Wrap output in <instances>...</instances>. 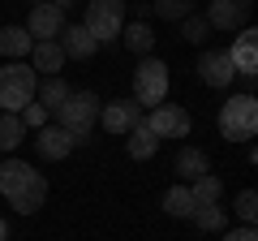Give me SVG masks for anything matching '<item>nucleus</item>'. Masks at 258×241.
<instances>
[{"mask_svg": "<svg viewBox=\"0 0 258 241\" xmlns=\"http://www.w3.org/2000/svg\"><path fill=\"white\" fill-rule=\"evenodd\" d=\"M134 99L147 103V108H159L168 99V65L155 61V56H142L138 69H134Z\"/></svg>", "mask_w": 258, "mask_h": 241, "instance_id": "39448f33", "label": "nucleus"}, {"mask_svg": "<svg viewBox=\"0 0 258 241\" xmlns=\"http://www.w3.org/2000/svg\"><path fill=\"white\" fill-rule=\"evenodd\" d=\"M35 5H43V0H35Z\"/></svg>", "mask_w": 258, "mask_h": 241, "instance_id": "c756f323", "label": "nucleus"}, {"mask_svg": "<svg viewBox=\"0 0 258 241\" xmlns=\"http://www.w3.org/2000/svg\"><path fill=\"white\" fill-rule=\"evenodd\" d=\"M258 130V99L254 95H232V99H224L220 108V138L228 142H249Z\"/></svg>", "mask_w": 258, "mask_h": 241, "instance_id": "7ed1b4c3", "label": "nucleus"}, {"mask_svg": "<svg viewBox=\"0 0 258 241\" xmlns=\"http://www.w3.org/2000/svg\"><path fill=\"white\" fill-rule=\"evenodd\" d=\"M228 61H232V69H237V78H254V69H258V30L241 26V35L232 39V47H228Z\"/></svg>", "mask_w": 258, "mask_h": 241, "instance_id": "9b49d317", "label": "nucleus"}, {"mask_svg": "<svg viewBox=\"0 0 258 241\" xmlns=\"http://www.w3.org/2000/svg\"><path fill=\"white\" fill-rule=\"evenodd\" d=\"M22 138H26V125H22V116H18V112H0V151L22 147Z\"/></svg>", "mask_w": 258, "mask_h": 241, "instance_id": "5701e85b", "label": "nucleus"}, {"mask_svg": "<svg viewBox=\"0 0 258 241\" xmlns=\"http://www.w3.org/2000/svg\"><path fill=\"white\" fill-rule=\"evenodd\" d=\"M151 9H155L164 22H181V18H189V13H194V0H155Z\"/></svg>", "mask_w": 258, "mask_h": 241, "instance_id": "a878e982", "label": "nucleus"}, {"mask_svg": "<svg viewBox=\"0 0 258 241\" xmlns=\"http://www.w3.org/2000/svg\"><path fill=\"white\" fill-rule=\"evenodd\" d=\"M181 39H185V43H207V39H211V22H207L203 13L181 18Z\"/></svg>", "mask_w": 258, "mask_h": 241, "instance_id": "393cba45", "label": "nucleus"}, {"mask_svg": "<svg viewBox=\"0 0 258 241\" xmlns=\"http://www.w3.org/2000/svg\"><path fill=\"white\" fill-rule=\"evenodd\" d=\"M172 168L185 176V186H189V181H198L203 172H211V159H207V151H198V147H181Z\"/></svg>", "mask_w": 258, "mask_h": 241, "instance_id": "dca6fc26", "label": "nucleus"}, {"mask_svg": "<svg viewBox=\"0 0 258 241\" xmlns=\"http://www.w3.org/2000/svg\"><path fill=\"white\" fill-rule=\"evenodd\" d=\"M189 198H194V207H211V203H220L224 198V181L215 172H203L198 181H189Z\"/></svg>", "mask_w": 258, "mask_h": 241, "instance_id": "6ab92c4d", "label": "nucleus"}, {"mask_svg": "<svg viewBox=\"0 0 258 241\" xmlns=\"http://www.w3.org/2000/svg\"><path fill=\"white\" fill-rule=\"evenodd\" d=\"M142 120V108L129 99H116V103H99V125L108 134H129L134 125Z\"/></svg>", "mask_w": 258, "mask_h": 241, "instance_id": "f8f14e48", "label": "nucleus"}, {"mask_svg": "<svg viewBox=\"0 0 258 241\" xmlns=\"http://www.w3.org/2000/svg\"><path fill=\"white\" fill-rule=\"evenodd\" d=\"M125 0H86V22L82 26L91 30L99 43H112L120 39V26H125Z\"/></svg>", "mask_w": 258, "mask_h": 241, "instance_id": "423d86ee", "label": "nucleus"}, {"mask_svg": "<svg viewBox=\"0 0 258 241\" xmlns=\"http://www.w3.org/2000/svg\"><path fill=\"white\" fill-rule=\"evenodd\" d=\"M125 147H129V159H151V155L159 151V138L151 134V125H147V120H138V125L129 130Z\"/></svg>", "mask_w": 258, "mask_h": 241, "instance_id": "f3484780", "label": "nucleus"}, {"mask_svg": "<svg viewBox=\"0 0 258 241\" xmlns=\"http://www.w3.org/2000/svg\"><path fill=\"white\" fill-rule=\"evenodd\" d=\"M224 241H258V232H254V224H245V228H232V232H224Z\"/></svg>", "mask_w": 258, "mask_h": 241, "instance_id": "c85d7f7f", "label": "nucleus"}, {"mask_svg": "<svg viewBox=\"0 0 258 241\" xmlns=\"http://www.w3.org/2000/svg\"><path fill=\"white\" fill-rule=\"evenodd\" d=\"M164 211L172 215V220H189L194 215V198H189V186H172L164 194Z\"/></svg>", "mask_w": 258, "mask_h": 241, "instance_id": "b1692460", "label": "nucleus"}, {"mask_svg": "<svg viewBox=\"0 0 258 241\" xmlns=\"http://www.w3.org/2000/svg\"><path fill=\"white\" fill-rule=\"evenodd\" d=\"M120 39H125V47L134 56H151V47H155V30H151L147 22H129V26H120Z\"/></svg>", "mask_w": 258, "mask_h": 241, "instance_id": "a211bd4d", "label": "nucleus"}, {"mask_svg": "<svg viewBox=\"0 0 258 241\" xmlns=\"http://www.w3.org/2000/svg\"><path fill=\"white\" fill-rule=\"evenodd\" d=\"M35 151H39L43 159H64L69 151H74V138H69L60 125H43L39 138H35Z\"/></svg>", "mask_w": 258, "mask_h": 241, "instance_id": "2eb2a0df", "label": "nucleus"}, {"mask_svg": "<svg viewBox=\"0 0 258 241\" xmlns=\"http://www.w3.org/2000/svg\"><path fill=\"white\" fill-rule=\"evenodd\" d=\"M189 220L198 224L203 232H224V228H228V211H224L220 203H211V207H194Z\"/></svg>", "mask_w": 258, "mask_h": 241, "instance_id": "4be33fe9", "label": "nucleus"}, {"mask_svg": "<svg viewBox=\"0 0 258 241\" xmlns=\"http://www.w3.org/2000/svg\"><path fill=\"white\" fill-rule=\"evenodd\" d=\"M254 13V0H211V9L203 13L211 30H241Z\"/></svg>", "mask_w": 258, "mask_h": 241, "instance_id": "1a4fd4ad", "label": "nucleus"}, {"mask_svg": "<svg viewBox=\"0 0 258 241\" xmlns=\"http://www.w3.org/2000/svg\"><path fill=\"white\" fill-rule=\"evenodd\" d=\"M30 47H35V39L26 35V26H5V30H0V56H9V61H22Z\"/></svg>", "mask_w": 258, "mask_h": 241, "instance_id": "aec40b11", "label": "nucleus"}, {"mask_svg": "<svg viewBox=\"0 0 258 241\" xmlns=\"http://www.w3.org/2000/svg\"><path fill=\"white\" fill-rule=\"evenodd\" d=\"M35 91H39V74L30 65L13 61V65L0 69V108L5 112H22L30 99H35Z\"/></svg>", "mask_w": 258, "mask_h": 241, "instance_id": "20e7f679", "label": "nucleus"}, {"mask_svg": "<svg viewBox=\"0 0 258 241\" xmlns=\"http://www.w3.org/2000/svg\"><path fill=\"white\" fill-rule=\"evenodd\" d=\"M151 125V134L155 138H185L189 134V112L181 108V103H159V108H151V116H142Z\"/></svg>", "mask_w": 258, "mask_h": 241, "instance_id": "0eeeda50", "label": "nucleus"}, {"mask_svg": "<svg viewBox=\"0 0 258 241\" xmlns=\"http://www.w3.org/2000/svg\"><path fill=\"white\" fill-rule=\"evenodd\" d=\"M0 232H5V228H0Z\"/></svg>", "mask_w": 258, "mask_h": 241, "instance_id": "7c9ffc66", "label": "nucleus"}, {"mask_svg": "<svg viewBox=\"0 0 258 241\" xmlns=\"http://www.w3.org/2000/svg\"><path fill=\"white\" fill-rule=\"evenodd\" d=\"M18 116H22V125H30V130H43V125H47V116H52V112H47L43 103H35V99H30L26 108L18 112Z\"/></svg>", "mask_w": 258, "mask_h": 241, "instance_id": "bb28decb", "label": "nucleus"}, {"mask_svg": "<svg viewBox=\"0 0 258 241\" xmlns=\"http://www.w3.org/2000/svg\"><path fill=\"white\" fill-rule=\"evenodd\" d=\"M0 194L9 198L13 211L35 215L47 203V176L35 172L30 164H22V159H0Z\"/></svg>", "mask_w": 258, "mask_h": 241, "instance_id": "f257e3e1", "label": "nucleus"}, {"mask_svg": "<svg viewBox=\"0 0 258 241\" xmlns=\"http://www.w3.org/2000/svg\"><path fill=\"white\" fill-rule=\"evenodd\" d=\"M237 215L245 224H254V215H258V194H254V190H241V194H237Z\"/></svg>", "mask_w": 258, "mask_h": 241, "instance_id": "cd10ccee", "label": "nucleus"}, {"mask_svg": "<svg viewBox=\"0 0 258 241\" xmlns=\"http://www.w3.org/2000/svg\"><path fill=\"white\" fill-rule=\"evenodd\" d=\"M30 69H35L39 78H60V69H64V52H60V43H56V39L35 43V47H30Z\"/></svg>", "mask_w": 258, "mask_h": 241, "instance_id": "4468645a", "label": "nucleus"}, {"mask_svg": "<svg viewBox=\"0 0 258 241\" xmlns=\"http://www.w3.org/2000/svg\"><path fill=\"white\" fill-rule=\"evenodd\" d=\"M60 130L74 138V147H91V130L95 120H99V99H95V91H69V99L60 103Z\"/></svg>", "mask_w": 258, "mask_h": 241, "instance_id": "f03ea898", "label": "nucleus"}, {"mask_svg": "<svg viewBox=\"0 0 258 241\" xmlns=\"http://www.w3.org/2000/svg\"><path fill=\"white\" fill-rule=\"evenodd\" d=\"M198 78H203L207 86H215V91H224V86H232L237 69H232L228 52H203L198 56Z\"/></svg>", "mask_w": 258, "mask_h": 241, "instance_id": "ddd939ff", "label": "nucleus"}, {"mask_svg": "<svg viewBox=\"0 0 258 241\" xmlns=\"http://www.w3.org/2000/svg\"><path fill=\"white\" fill-rule=\"evenodd\" d=\"M69 99V86H64V78H39V91H35V103H43L47 112H60V103Z\"/></svg>", "mask_w": 258, "mask_h": 241, "instance_id": "412c9836", "label": "nucleus"}, {"mask_svg": "<svg viewBox=\"0 0 258 241\" xmlns=\"http://www.w3.org/2000/svg\"><path fill=\"white\" fill-rule=\"evenodd\" d=\"M64 30V9L56 5V0H43V5H35L26 18V35L35 39V43H43V39H56Z\"/></svg>", "mask_w": 258, "mask_h": 241, "instance_id": "6e6552de", "label": "nucleus"}, {"mask_svg": "<svg viewBox=\"0 0 258 241\" xmlns=\"http://www.w3.org/2000/svg\"><path fill=\"white\" fill-rule=\"evenodd\" d=\"M56 43H60L64 61H91L95 47H99V39H95L91 30L82 26V22H64V30L56 35Z\"/></svg>", "mask_w": 258, "mask_h": 241, "instance_id": "9d476101", "label": "nucleus"}]
</instances>
